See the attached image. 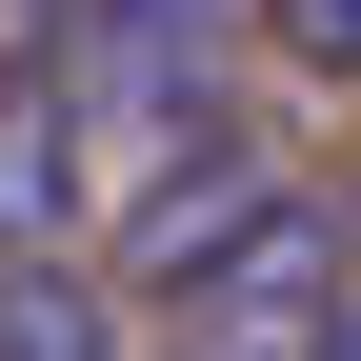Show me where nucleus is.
I'll use <instances>...</instances> for the list:
<instances>
[{
	"instance_id": "f03ea898",
	"label": "nucleus",
	"mask_w": 361,
	"mask_h": 361,
	"mask_svg": "<svg viewBox=\"0 0 361 361\" xmlns=\"http://www.w3.org/2000/svg\"><path fill=\"white\" fill-rule=\"evenodd\" d=\"M261 221H301V180H261L241 141H180V161H141V201H121V281L141 301H201Z\"/></svg>"
},
{
	"instance_id": "0eeeda50",
	"label": "nucleus",
	"mask_w": 361,
	"mask_h": 361,
	"mask_svg": "<svg viewBox=\"0 0 361 361\" xmlns=\"http://www.w3.org/2000/svg\"><path fill=\"white\" fill-rule=\"evenodd\" d=\"M341 241H361V180H341Z\"/></svg>"
},
{
	"instance_id": "f257e3e1",
	"label": "nucleus",
	"mask_w": 361,
	"mask_h": 361,
	"mask_svg": "<svg viewBox=\"0 0 361 361\" xmlns=\"http://www.w3.org/2000/svg\"><path fill=\"white\" fill-rule=\"evenodd\" d=\"M40 80H61L80 141L180 161L201 101H221V0H40Z\"/></svg>"
},
{
	"instance_id": "423d86ee",
	"label": "nucleus",
	"mask_w": 361,
	"mask_h": 361,
	"mask_svg": "<svg viewBox=\"0 0 361 361\" xmlns=\"http://www.w3.org/2000/svg\"><path fill=\"white\" fill-rule=\"evenodd\" d=\"M322 361H361V281H341V322H322Z\"/></svg>"
},
{
	"instance_id": "6e6552de",
	"label": "nucleus",
	"mask_w": 361,
	"mask_h": 361,
	"mask_svg": "<svg viewBox=\"0 0 361 361\" xmlns=\"http://www.w3.org/2000/svg\"><path fill=\"white\" fill-rule=\"evenodd\" d=\"M20 20H40V0H20Z\"/></svg>"
},
{
	"instance_id": "20e7f679",
	"label": "nucleus",
	"mask_w": 361,
	"mask_h": 361,
	"mask_svg": "<svg viewBox=\"0 0 361 361\" xmlns=\"http://www.w3.org/2000/svg\"><path fill=\"white\" fill-rule=\"evenodd\" d=\"M0 361H121V301L80 261H0Z\"/></svg>"
},
{
	"instance_id": "39448f33",
	"label": "nucleus",
	"mask_w": 361,
	"mask_h": 361,
	"mask_svg": "<svg viewBox=\"0 0 361 361\" xmlns=\"http://www.w3.org/2000/svg\"><path fill=\"white\" fill-rule=\"evenodd\" d=\"M261 61H301V80H361V0H261Z\"/></svg>"
},
{
	"instance_id": "7ed1b4c3",
	"label": "nucleus",
	"mask_w": 361,
	"mask_h": 361,
	"mask_svg": "<svg viewBox=\"0 0 361 361\" xmlns=\"http://www.w3.org/2000/svg\"><path fill=\"white\" fill-rule=\"evenodd\" d=\"M0 261H80V121H61V80H0Z\"/></svg>"
}]
</instances>
